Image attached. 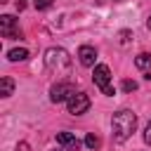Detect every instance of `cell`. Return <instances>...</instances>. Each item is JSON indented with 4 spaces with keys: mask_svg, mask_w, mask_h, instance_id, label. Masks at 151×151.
Listing matches in <instances>:
<instances>
[{
    "mask_svg": "<svg viewBox=\"0 0 151 151\" xmlns=\"http://www.w3.org/2000/svg\"><path fill=\"white\" fill-rule=\"evenodd\" d=\"M45 68L57 76V80H66V76L71 73V57L64 47H50L45 50Z\"/></svg>",
    "mask_w": 151,
    "mask_h": 151,
    "instance_id": "6da1fadb",
    "label": "cell"
},
{
    "mask_svg": "<svg viewBox=\"0 0 151 151\" xmlns=\"http://www.w3.org/2000/svg\"><path fill=\"white\" fill-rule=\"evenodd\" d=\"M111 130H113V142H125L132 137V132L137 130V116L130 109H120L113 113L111 118Z\"/></svg>",
    "mask_w": 151,
    "mask_h": 151,
    "instance_id": "7a4b0ae2",
    "label": "cell"
},
{
    "mask_svg": "<svg viewBox=\"0 0 151 151\" xmlns=\"http://www.w3.org/2000/svg\"><path fill=\"white\" fill-rule=\"evenodd\" d=\"M92 80H94V85H97L104 94H109V97H113V94H116V87L111 85V71H109V66H106V64H97V66H94Z\"/></svg>",
    "mask_w": 151,
    "mask_h": 151,
    "instance_id": "3957f363",
    "label": "cell"
},
{
    "mask_svg": "<svg viewBox=\"0 0 151 151\" xmlns=\"http://www.w3.org/2000/svg\"><path fill=\"white\" fill-rule=\"evenodd\" d=\"M73 92H76V87H73L71 80H57V83L50 87V99H52L54 104H59V101L68 99Z\"/></svg>",
    "mask_w": 151,
    "mask_h": 151,
    "instance_id": "277c9868",
    "label": "cell"
},
{
    "mask_svg": "<svg viewBox=\"0 0 151 151\" xmlns=\"http://www.w3.org/2000/svg\"><path fill=\"white\" fill-rule=\"evenodd\" d=\"M66 106H68V113L71 116H80L90 109V97L85 92H73L68 99H66Z\"/></svg>",
    "mask_w": 151,
    "mask_h": 151,
    "instance_id": "5b68a950",
    "label": "cell"
},
{
    "mask_svg": "<svg viewBox=\"0 0 151 151\" xmlns=\"http://www.w3.org/2000/svg\"><path fill=\"white\" fill-rule=\"evenodd\" d=\"M0 33H2V38H21V31L17 28V19L12 14L0 17Z\"/></svg>",
    "mask_w": 151,
    "mask_h": 151,
    "instance_id": "8992f818",
    "label": "cell"
},
{
    "mask_svg": "<svg viewBox=\"0 0 151 151\" xmlns=\"http://www.w3.org/2000/svg\"><path fill=\"white\" fill-rule=\"evenodd\" d=\"M78 59H80L83 66L92 68L94 61H97V50H94L92 45H80V47H78Z\"/></svg>",
    "mask_w": 151,
    "mask_h": 151,
    "instance_id": "52a82bcc",
    "label": "cell"
},
{
    "mask_svg": "<svg viewBox=\"0 0 151 151\" xmlns=\"http://www.w3.org/2000/svg\"><path fill=\"white\" fill-rule=\"evenodd\" d=\"M57 142L61 144V146H66L68 151H80V139L76 137V134H71V132H59L57 134Z\"/></svg>",
    "mask_w": 151,
    "mask_h": 151,
    "instance_id": "ba28073f",
    "label": "cell"
},
{
    "mask_svg": "<svg viewBox=\"0 0 151 151\" xmlns=\"http://www.w3.org/2000/svg\"><path fill=\"white\" fill-rule=\"evenodd\" d=\"M134 66H137L139 71H144V73H151V54H149V52L137 54V57H134Z\"/></svg>",
    "mask_w": 151,
    "mask_h": 151,
    "instance_id": "9c48e42d",
    "label": "cell"
},
{
    "mask_svg": "<svg viewBox=\"0 0 151 151\" xmlns=\"http://www.w3.org/2000/svg\"><path fill=\"white\" fill-rule=\"evenodd\" d=\"M14 92V80L9 78V76H5L2 80H0V97H9Z\"/></svg>",
    "mask_w": 151,
    "mask_h": 151,
    "instance_id": "30bf717a",
    "label": "cell"
},
{
    "mask_svg": "<svg viewBox=\"0 0 151 151\" xmlns=\"http://www.w3.org/2000/svg\"><path fill=\"white\" fill-rule=\"evenodd\" d=\"M26 57H28V50H24V47H14V50L7 52V59L9 61H24Z\"/></svg>",
    "mask_w": 151,
    "mask_h": 151,
    "instance_id": "8fae6325",
    "label": "cell"
},
{
    "mask_svg": "<svg viewBox=\"0 0 151 151\" xmlns=\"http://www.w3.org/2000/svg\"><path fill=\"white\" fill-rule=\"evenodd\" d=\"M99 144H101V142H99V137H97V134H92V132H90V134L85 137V146H87V149H92V151H94V149H99Z\"/></svg>",
    "mask_w": 151,
    "mask_h": 151,
    "instance_id": "7c38bea8",
    "label": "cell"
},
{
    "mask_svg": "<svg viewBox=\"0 0 151 151\" xmlns=\"http://www.w3.org/2000/svg\"><path fill=\"white\" fill-rule=\"evenodd\" d=\"M35 9H50L52 7V0H33Z\"/></svg>",
    "mask_w": 151,
    "mask_h": 151,
    "instance_id": "4fadbf2b",
    "label": "cell"
},
{
    "mask_svg": "<svg viewBox=\"0 0 151 151\" xmlns=\"http://www.w3.org/2000/svg\"><path fill=\"white\" fill-rule=\"evenodd\" d=\"M123 90H125V92H134V90H137V83H134V80H123Z\"/></svg>",
    "mask_w": 151,
    "mask_h": 151,
    "instance_id": "5bb4252c",
    "label": "cell"
},
{
    "mask_svg": "<svg viewBox=\"0 0 151 151\" xmlns=\"http://www.w3.org/2000/svg\"><path fill=\"white\" fill-rule=\"evenodd\" d=\"M144 142H146V144H151V120H149V125L144 127Z\"/></svg>",
    "mask_w": 151,
    "mask_h": 151,
    "instance_id": "9a60e30c",
    "label": "cell"
},
{
    "mask_svg": "<svg viewBox=\"0 0 151 151\" xmlns=\"http://www.w3.org/2000/svg\"><path fill=\"white\" fill-rule=\"evenodd\" d=\"M14 151H31V146H28V144H26V142H19V144H17V149H14Z\"/></svg>",
    "mask_w": 151,
    "mask_h": 151,
    "instance_id": "2e32d148",
    "label": "cell"
},
{
    "mask_svg": "<svg viewBox=\"0 0 151 151\" xmlns=\"http://www.w3.org/2000/svg\"><path fill=\"white\" fill-rule=\"evenodd\" d=\"M130 35H132L130 31H120V42H127V40H130Z\"/></svg>",
    "mask_w": 151,
    "mask_h": 151,
    "instance_id": "e0dca14e",
    "label": "cell"
},
{
    "mask_svg": "<svg viewBox=\"0 0 151 151\" xmlns=\"http://www.w3.org/2000/svg\"><path fill=\"white\" fill-rule=\"evenodd\" d=\"M146 28H149V31H151V17H149V19H146Z\"/></svg>",
    "mask_w": 151,
    "mask_h": 151,
    "instance_id": "ac0fdd59",
    "label": "cell"
},
{
    "mask_svg": "<svg viewBox=\"0 0 151 151\" xmlns=\"http://www.w3.org/2000/svg\"><path fill=\"white\" fill-rule=\"evenodd\" d=\"M146 80H151V73H149V76H146Z\"/></svg>",
    "mask_w": 151,
    "mask_h": 151,
    "instance_id": "d6986e66",
    "label": "cell"
},
{
    "mask_svg": "<svg viewBox=\"0 0 151 151\" xmlns=\"http://www.w3.org/2000/svg\"><path fill=\"white\" fill-rule=\"evenodd\" d=\"M111 2H120V0H111Z\"/></svg>",
    "mask_w": 151,
    "mask_h": 151,
    "instance_id": "ffe728a7",
    "label": "cell"
},
{
    "mask_svg": "<svg viewBox=\"0 0 151 151\" xmlns=\"http://www.w3.org/2000/svg\"><path fill=\"white\" fill-rule=\"evenodd\" d=\"M57 151H59V149H57Z\"/></svg>",
    "mask_w": 151,
    "mask_h": 151,
    "instance_id": "44dd1931",
    "label": "cell"
}]
</instances>
